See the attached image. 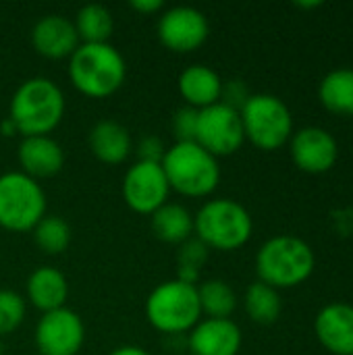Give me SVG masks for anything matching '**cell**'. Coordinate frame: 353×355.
Instances as JSON below:
<instances>
[{"label": "cell", "instance_id": "ba28073f", "mask_svg": "<svg viewBox=\"0 0 353 355\" xmlns=\"http://www.w3.org/2000/svg\"><path fill=\"white\" fill-rule=\"evenodd\" d=\"M239 114L246 139H250L258 150H279L293 135L291 110L279 96L252 94Z\"/></svg>", "mask_w": 353, "mask_h": 355}, {"label": "cell", "instance_id": "1f68e13d", "mask_svg": "<svg viewBox=\"0 0 353 355\" xmlns=\"http://www.w3.org/2000/svg\"><path fill=\"white\" fill-rule=\"evenodd\" d=\"M129 6L135 12H139V15H154V12L164 10V2L162 0H131Z\"/></svg>", "mask_w": 353, "mask_h": 355}, {"label": "cell", "instance_id": "7402d4cb", "mask_svg": "<svg viewBox=\"0 0 353 355\" xmlns=\"http://www.w3.org/2000/svg\"><path fill=\"white\" fill-rule=\"evenodd\" d=\"M320 104L339 116H353V69L331 71L318 87Z\"/></svg>", "mask_w": 353, "mask_h": 355}, {"label": "cell", "instance_id": "4316f807", "mask_svg": "<svg viewBox=\"0 0 353 355\" xmlns=\"http://www.w3.org/2000/svg\"><path fill=\"white\" fill-rule=\"evenodd\" d=\"M208 252L210 250L196 237L181 243L177 252V279L189 285H200V277L208 260Z\"/></svg>", "mask_w": 353, "mask_h": 355}, {"label": "cell", "instance_id": "9c48e42d", "mask_svg": "<svg viewBox=\"0 0 353 355\" xmlns=\"http://www.w3.org/2000/svg\"><path fill=\"white\" fill-rule=\"evenodd\" d=\"M246 141L239 110L216 102L198 112L196 144L210 152L214 158L235 154Z\"/></svg>", "mask_w": 353, "mask_h": 355}, {"label": "cell", "instance_id": "e575fe53", "mask_svg": "<svg viewBox=\"0 0 353 355\" xmlns=\"http://www.w3.org/2000/svg\"><path fill=\"white\" fill-rule=\"evenodd\" d=\"M295 6H300V8H316V6H322V2H295Z\"/></svg>", "mask_w": 353, "mask_h": 355}, {"label": "cell", "instance_id": "2e32d148", "mask_svg": "<svg viewBox=\"0 0 353 355\" xmlns=\"http://www.w3.org/2000/svg\"><path fill=\"white\" fill-rule=\"evenodd\" d=\"M21 173L40 181L58 175L64 166V150L52 135L23 137L17 150Z\"/></svg>", "mask_w": 353, "mask_h": 355}, {"label": "cell", "instance_id": "ffe728a7", "mask_svg": "<svg viewBox=\"0 0 353 355\" xmlns=\"http://www.w3.org/2000/svg\"><path fill=\"white\" fill-rule=\"evenodd\" d=\"M87 144H89L92 154L108 166L123 164L133 150V139H131L129 129L112 119L98 121L89 129Z\"/></svg>", "mask_w": 353, "mask_h": 355}, {"label": "cell", "instance_id": "277c9868", "mask_svg": "<svg viewBox=\"0 0 353 355\" xmlns=\"http://www.w3.org/2000/svg\"><path fill=\"white\" fill-rule=\"evenodd\" d=\"M316 268L312 248L293 235H277L262 243L256 254L258 281L273 289H289L306 283Z\"/></svg>", "mask_w": 353, "mask_h": 355}, {"label": "cell", "instance_id": "d6a6232c", "mask_svg": "<svg viewBox=\"0 0 353 355\" xmlns=\"http://www.w3.org/2000/svg\"><path fill=\"white\" fill-rule=\"evenodd\" d=\"M108 355H150L144 347L139 345H121V347H114Z\"/></svg>", "mask_w": 353, "mask_h": 355}, {"label": "cell", "instance_id": "83f0119b", "mask_svg": "<svg viewBox=\"0 0 353 355\" xmlns=\"http://www.w3.org/2000/svg\"><path fill=\"white\" fill-rule=\"evenodd\" d=\"M27 316V302L12 289H0V339L12 335Z\"/></svg>", "mask_w": 353, "mask_h": 355}, {"label": "cell", "instance_id": "7c38bea8", "mask_svg": "<svg viewBox=\"0 0 353 355\" xmlns=\"http://www.w3.org/2000/svg\"><path fill=\"white\" fill-rule=\"evenodd\" d=\"M123 200L137 214H154L169 202L171 187L160 162L137 160L123 177Z\"/></svg>", "mask_w": 353, "mask_h": 355}, {"label": "cell", "instance_id": "d6986e66", "mask_svg": "<svg viewBox=\"0 0 353 355\" xmlns=\"http://www.w3.org/2000/svg\"><path fill=\"white\" fill-rule=\"evenodd\" d=\"M177 87H179V94H181L185 106L204 110V108L221 102L223 79L208 64H189L179 73Z\"/></svg>", "mask_w": 353, "mask_h": 355}, {"label": "cell", "instance_id": "cb8c5ba5", "mask_svg": "<svg viewBox=\"0 0 353 355\" xmlns=\"http://www.w3.org/2000/svg\"><path fill=\"white\" fill-rule=\"evenodd\" d=\"M243 308L250 320H254L256 324H273L279 320L283 304L277 289H273L262 281H256L246 289Z\"/></svg>", "mask_w": 353, "mask_h": 355}, {"label": "cell", "instance_id": "ac0fdd59", "mask_svg": "<svg viewBox=\"0 0 353 355\" xmlns=\"http://www.w3.org/2000/svg\"><path fill=\"white\" fill-rule=\"evenodd\" d=\"M69 300V281L54 266L35 268L25 283V302L42 314L64 308Z\"/></svg>", "mask_w": 353, "mask_h": 355}, {"label": "cell", "instance_id": "44dd1931", "mask_svg": "<svg viewBox=\"0 0 353 355\" xmlns=\"http://www.w3.org/2000/svg\"><path fill=\"white\" fill-rule=\"evenodd\" d=\"M150 227L156 239L181 245L193 237V214L179 202H166L150 214Z\"/></svg>", "mask_w": 353, "mask_h": 355}, {"label": "cell", "instance_id": "30bf717a", "mask_svg": "<svg viewBox=\"0 0 353 355\" xmlns=\"http://www.w3.org/2000/svg\"><path fill=\"white\" fill-rule=\"evenodd\" d=\"M156 33L166 50L177 54H187V52H196L206 44L210 35V23L200 8L177 4L160 12Z\"/></svg>", "mask_w": 353, "mask_h": 355}, {"label": "cell", "instance_id": "4fadbf2b", "mask_svg": "<svg viewBox=\"0 0 353 355\" xmlns=\"http://www.w3.org/2000/svg\"><path fill=\"white\" fill-rule=\"evenodd\" d=\"M293 164L310 175L327 173L339 158L337 139L322 127H304L289 139Z\"/></svg>", "mask_w": 353, "mask_h": 355}, {"label": "cell", "instance_id": "f1b7e54d", "mask_svg": "<svg viewBox=\"0 0 353 355\" xmlns=\"http://www.w3.org/2000/svg\"><path fill=\"white\" fill-rule=\"evenodd\" d=\"M198 112L191 106H181L173 114V133L177 141H196V129H198Z\"/></svg>", "mask_w": 353, "mask_h": 355}, {"label": "cell", "instance_id": "484cf974", "mask_svg": "<svg viewBox=\"0 0 353 355\" xmlns=\"http://www.w3.org/2000/svg\"><path fill=\"white\" fill-rule=\"evenodd\" d=\"M31 233H33L35 245L44 254H48V256L62 254L71 245V237H73L71 225L62 216H58V214H46L35 225V229Z\"/></svg>", "mask_w": 353, "mask_h": 355}, {"label": "cell", "instance_id": "3957f363", "mask_svg": "<svg viewBox=\"0 0 353 355\" xmlns=\"http://www.w3.org/2000/svg\"><path fill=\"white\" fill-rule=\"evenodd\" d=\"M171 191L185 198H208L221 183V164L196 141H175L160 162Z\"/></svg>", "mask_w": 353, "mask_h": 355}, {"label": "cell", "instance_id": "8992f818", "mask_svg": "<svg viewBox=\"0 0 353 355\" xmlns=\"http://www.w3.org/2000/svg\"><path fill=\"white\" fill-rule=\"evenodd\" d=\"M146 320L162 335L189 333L202 320L198 285L179 279L156 285L146 300Z\"/></svg>", "mask_w": 353, "mask_h": 355}, {"label": "cell", "instance_id": "7a4b0ae2", "mask_svg": "<svg viewBox=\"0 0 353 355\" xmlns=\"http://www.w3.org/2000/svg\"><path fill=\"white\" fill-rule=\"evenodd\" d=\"M69 79L87 98H108L121 89L127 77L123 54L110 44H79L69 58Z\"/></svg>", "mask_w": 353, "mask_h": 355}, {"label": "cell", "instance_id": "9a60e30c", "mask_svg": "<svg viewBox=\"0 0 353 355\" xmlns=\"http://www.w3.org/2000/svg\"><path fill=\"white\" fill-rule=\"evenodd\" d=\"M79 44L73 21L62 15H44L31 27V46L44 58H71Z\"/></svg>", "mask_w": 353, "mask_h": 355}, {"label": "cell", "instance_id": "6da1fadb", "mask_svg": "<svg viewBox=\"0 0 353 355\" xmlns=\"http://www.w3.org/2000/svg\"><path fill=\"white\" fill-rule=\"evenodd\" d=\"M67 100L56 81L29 77L15 89L8 104V119L21 137L50 135L62 121Z\"/></svg>", "mask_w": 353, "mask_h": 355}, {"label": "cell", "instance_id": "5b68a950", "mask_svg": "<svg viewBox=\"0 0 353 355\" xmlns=\"http://www.w3.org/2000/svg\"><path fill=\"white\" fill-rule=\"evenodd\" d=\"M252 214L243 204L231 198L208 200L193 214V237L208 250L235 252L252 239Z\"/></svg>", "mask_w": 353, "mask_h": 355}, {"label": "cell", "instance_id": "603a6c76", "mask_svg": "<svg viewBox=\"0 0 353 355\" xmlns=\"http://www.w3.org/2000/svg\"><path fill=\"white\" fill-rule=\"evenodd\" d=\"M81 44H104L114 31V17L104 4H85L73 21Z\"/></svg>", "mask_w": 353, "mask_h": 355}, {"label": "cell", "instance_id": "d4e9b609", "mask_svg": "<svg viewBox=\"0 0 353 355\" xmlns=\"http://www.w3.org/2000/svg\"><path fill=\"white\" fill-rule=\"evenodd\" d=\"M200 308L206 318H231L237 310V293L223 279H208L198 285Z\"/></svg>", "mask_w": 353, "mask_h": 355}, {"label": "cell", "instance_id": "5bb4252c", "mask_svg": "<svg viewBox=\"0 0 353 355\" xmlns=\"http://www.w3.org/2000/svg\"><path fill=\"white\" fill-rule=\"evenodd\" d=\"M243 335L231 318H202L187 335L189 355H237Z\"/></svg>", "mask_w": 353, "mask_h": 355}, {"label": "cell", "instance_id": "8fae6325", "mask_svg": "<svg viewBox=\"0 0 353 355\" xmlns=\"http://www.w3.org/2000/svg\"><path fill=\"white\" fill-rule=\"evenodd\" d=\"M33 343L40 355H77L85 343V324L67 306L46 312L35 324Z\"/></svg>", "mask_w": 353, "mask_h": 355}, {"label": "cell", "instance_id": "4dcf8cb0", "mask_svg": "<svg viewBox=\"0 0 353 355\" xmlns=\"http://www.w3.org/2000/svg\"><path fill=\"white\" fill-rule=\"evenodd\" d=\"M164 152H166V148H164L162 139L156 135H146L137 144V154H139V160H144V162H162Z\"/></svg>", "mask_w": 353, "mask_h": 355}, {"label": "cell", "instance_id": "e0dca14e", "mask_svg": "<svg viewBox=\"0 0 353 355\" xmlns=\"http://www.w3.org/2000/svg\"><path fill=\"white\" fill-rule=\"evenodd\" d=\"M320 345L333 355H353V306L329 304L314 320Z\"/></svg>", "mask_w": 353, "mask_h": 355}, {"label": "cell", "instance_id": "52a82bcc", "mask_svg": "<svg viewBox=\"0 0 353 355\" xmlns=\"http://www.w3.org/2000/svg\"><path fill=\"white\" fill-rule=\"evenodd\" d=\"M46 191L21 171L0 175V227L10 233L33 231L46 216Z\"/></svg>", "mask_w": 353, "mask_h": 355}, {"label": "cell", "instance_id": "f546056e", "mask_svg": "<svg viewBox=\"0 0 353 355\" xmlns=\"http://www.w3.org/2000/svg\"><path fill=\"white\" fill-rule=\"evenodd\" d=\"M252 94L248 92L246 83L241 79H229V81H223V92H221V102L235 108V110H241V106L248 102Z\"/></svg>", "mask_w": 353, "mask_h": 355}, {"label": "cell", "instance_id": "836d02e7", "mask_svg": "<svg viewBox=\"0 0 353 355\" xmlns=\"http://www.w3.org/2000/svg\"><path fill=\"white\" fill-rule=\"evenodd\" d=\"M0 133L2 135H6V137H12V135H17V127L12 125V121L6 116L2 123H0Z\"/></svg>", "mask_w": 353, "mask_h": 355}]
</instances>
